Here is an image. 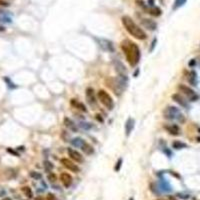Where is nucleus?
<instances>
[{"mask_svg":"<svg viewBox=\"0 0 200 200\" xmlns=\"http://www.w3.org/2000/svg\"><path fill=\"white\" fill-rule=\"evenodd\" d=\"M121 49L123 50L128 63L131 66H135L140 58L139 47L130 40H124L121 43Z\"/></svg>","mask_w":200,"mask_h":200,"instance_id":"f257e3e1","label":"nucleus"},{"mask_svg":"<svg viewBox=\"0 0 200 200\" xmlns=\"http://www.w3.org/2000/svg\"><path fill=\"white\" fill-rule=\"evenodd\" d=\"M121 22L123 24L124 28L126 29L128 33L130 35L134 37V38L138 39V40H144L146 39V33L136 24L133 21L132 18H130L129 16H123L121 18Z\"/></svg>","mask_w":200,"mask_h":200,"instance_id":"f03ea898","label":"nucleus"},{"mask_svg":"<svg viewBox=\"0 0 200 200\" xmlns=\"http://www.w3.org/2000/svg\"><path fill=\"white\" fill-rule=\"evenodd\" d=\"M106 84L116 95H120L127 87V77H109L106 80Z\"/></svg>","mask_w":200,"mask_h":200,"instance_id":"7ed1b4c3","label":"nucleus"},{"mask_svg":"<svg viewBox=\"0 0 200 200\" xmlns=\"http://www.w3.org/2000/svg\"><path fill=\"white\" fill-rule=\"evenodd\" d=\"M163 115L168 120H176L179 123H184L185 117L178 108L174 106H167L163 111Z\"/></svg>","mask_w":200,"mask_h":200,"instance_id":"20e7f679","label":"nucleus"},{"mask_svg":"<svg viewBox=\"0 0 200 200\" xmlns=\"http://www.w3.org/2000/svg\"><path fill=\"white\" fill-rule=\"evenodd\" d=\"M97 97L100 102L102 103L106 108L110 109V110L113 109V107H114V102H113V100H112V97H111L105 90H99L97 93Z\"/></svg>","mask_w":200,"mask_h":200,"instance_id":"39448f33","label":"nucleus"},{"mask_svg":"<svg viewBox=\"0 0 200 200\" xmlns=\"http://www.w3.org/2000/svg\"><path fill=\"white\" fill-rule=\"evenodd\" d=\"M178 89H179L181 92H183V94L186 95V97L190 101H196L198 99V95L195 93L194 90L191 89L188 86L184 85V84H180V85L178 86Z\"/></svg>","mask_w":200,"mask_h":200,"instance_id":"423d86ee","label":"nucleus"},{"mask_svg":"<svg viewBox=\"0 0 200 200\" xmlns=\"http://www.w3.org/2000/svg\"><path fill=\"white\" fill-rule=\"evenodd\" d=\"M113 64H114L115 71H116V73L118 74V76L127 77V70H126V68L123 65V63L120 62L119 60L115 59L114 61H113Z\"/></svg>","mask_w":200,"mask_h":200,"instance_id":"0eeeda50","label":"nucleus"},{"mask_svg":"<svg viewBox=\"0 0 200 200\" xmlns=\"http://www.w3.org/2000/svg\"><path fill=\"white\" fill-rule=\"evenodd\" d=\"M67 153H68V156H70V158L74 160L75 162H78V163L83 162V156H82V154L77 150H75L74 148H71V147L67 148Z\"/></svg>","mask_w":200,"mask_h":200,"instance_id":"6e6552de","label":"nucleus"},{"mask_svg":"<svg viewBox=\"0 0 200 200\" xmlns=\"http://www.w3.org/2000/svg\"><path fill=\"white\" fill-rule=\"evenodd\" d=\"M61 164H62L66 169L70 170V171H72V172H75V173L79 172V170H80L78 166H77L76 164H74V162H72L71 160H69L67 158L61 159Z\"/></svg>","mask_w":200,"mask_h":200,"instance_id":"1a4fd4ad","label":"nucleus"},{"mask_svg":"<svg viewBox=\"0 0 200 200\" xmlns=\"http://www.w3.org/2000/svg\"><path fill=\"white\" fill-rule=\"evenodd\" d=\"M86 100H87V102L89 103L91 106H95L96 105L97 100H96L95 92H94L93 88L88 87L87 89H86Z\"/></svg>","mask_w":200,"mask_h":200,"instance_id":"9d476101","label":"nucleus"},{"mask_svg":"<svg viewBox=\"0 0 200 200\" xmlns=\"http://www.w3.org/2000/svg\"><path fill=\"white\" fill-rule=\"evenodd\" d=\"M99 45L101 46L103 50L105 51H108V52H113L114 51V46H113L112 42L109 41V40H106V39H99Z\"/></svg>","mask_w":200,"mask_h":200,"instance_id":"9b49d317","label":"nucleus"},{"mask_svg":"<svg viewBox=\"0 0 200 200\" xmlns=\"http://www.w3.org/2000/svg\"><path fill=\"white\" fill-rule=\"evenodd\" d=\"M164 129L171 135L177 136L180 134V128L176 124H166L164 125Z\"/></svg>","mask_w":200,"mask_h":200,"instance_id":"f8f14e48","label":"nucleus"},{"mask_svg":"<svg viewBox=\"0 0 200 200\" xmlns=\"http://www.w3.org/2000/svg\"><path fill=\"white\" fill-rule=\"evenodd\" d=\"M60 180H61V182L63 183V185H64L66 188L70 187L71 184H72V182H73L72 176H71L69 173H66V172H63V173H61Z\"/></svg>","mask_w":200,"mask_h":200,"instance_id":"ddd939ff","label":"nucleus"},{"mask_svg":"<svg viewBox=\"0 0 200 200\" xmlns=\"http://www.w3.org/2000/svg\"><path fill=\"white\" fill-rule=\"evenodd\" d=\"M172 100H174L176 103H177V104H179L180 106L184 107V108H188V107H189L187 101L178 93H175V94H173V95H172Z\"/></svg>","mask_w":200,"mask_h":200,"instance_id":"4468645a","label":"nucleus"},{"mask_svg":"<svg viewBox=\"0 0 200 200\" xmlns=\"http://www.w3.org/2000/svg\"><path fill=\"white\" fill-rule=\"evenodd\" d=\"M71 105H72L74 108L78 109V110L82 111V112H86L87 111V109H86V106L83 104L82 102H80V101H78L77 99H71L70 101Z\"/></svg>","mask_w":200,"mask_h":200,"instance_id":"2eb2a0df","label":"nucleus"},{"mask_svg":"<svg viewBox=\"0 0 200 200\" xmlns=\"http://www.w3.org/2000/svg\"><path fill=\"white\" fill-rule=\"evenodd\" d=\"M64 125L66 126L67 128H69L71 131H73V132L78 131V128H77L76 124H75L70 118H68V117H65L64 118Z\"/></svg>","mask_w":200,"mask_h":200,"instance_id":"dca6fc26","label":"nucleus"},{"mask_svg":"<svg viewBox=\"0 0 200 200\" xmlns=\"http://www.w3.org/2000/svg\"><path fill=\"white\" fill-rule=\"evenodd\" d=\"M142 24H143V26L146 27L149 30H155L157 27L156 23L151 19H142Z\"/></svg>","mask_w":200,"mask_h":200,"instance_id":"f3484780","label":"nucleus"},{"mask_svg":"<svg viewBox=\"0 0 200 200\" xmlns=\"http://www.w3.org/2000/svg\"><path fill=\"white\" fill-rule=\"evenodd\" d=\"M85 143H86L85 140L82 139V138H79V137H76V138H73V139H71V144H72V146L77 147V148H82Z\"/></svg>","mask_w":200,"mask_h":200,"instance_id":"a211bd4d","label":"nucleus"},{"mask_svg":"<svg viewBox=\"0 0 200 200\" xmlns=\"http://www.w3.org/2000/svg\"><path fill=\"white\" fill-rule=\"evenodd\" d=\"M134 127V120L132 118H129L126 122V125H125V132H126V136H128L130 133H131L132 129Z\"/></svg>","mask_w":200,"mask_h":200,"instance_id":"6ab92c4d","label":"nucleus"},{"mask_svg":"<svg viewBox=\"0 0 200 200\" xmlns=\"http://www.w3.org/2000/svg\"><path fill=\"white\" fill-rule=\"evenodd\" d=\"M187 79H188V82L191 84V85H196L197 83V74L195 71H190L188 74V77H187Z\"/></svg>","mask_w":200,"mask_h":200,"instance_id":"aec40b11","label":"nucleus"},{"mask_svg":"<svg viewBox=\"0 0 200 200\" xmlns=\"http://www.w3.org/2000/svg\"><path fill=\"white\" fill-rule=\"evenodd\" d=\"M21 190H22V192L24 193L25 196H27L28 198H32L33 197V193H32V190H31V188L29 186H24L21 188Z\"/></svg>","mask_w":200,"mask_h":200,"instance_id":"412c9836","label":"nucleus"},{"mask_svg":"<svg viewBox=\"0 0 200 200\" xmlns=\"http://www.w3.org/2000/svg\"><path fill=\"white\" fill-rule=\"evenodd\" d=\"M82 151H83V152H85L86 154H91V153H93V147L91 146V145H89L88 144L87 142L85 143V144H84V146L82 147Z\"/></svg>","mask_w":200,"mask_h":200,"instance_id":"4be33fe9","label":"nucleus"},{"mask_svg":"<svg viewBox=\"0 0 200 200\" xmlns=\"http://www.w3.org/2000/svg\"><path fill=\"white\" fill-rule=\"evenodd\" d=\"M172 147L175 149H182V148H186L187 145L185 144V143L181 142V141H174V142L172 143Z\"/></svg>","mask_w":200,"mask_h":200,"instance_id":"5701e85b","label":"nucleus"},{"mask_svg":"<svg viewBox=\"0 0 200 200\" xmlns=\"http://www.w3.org/2000/svg\"><path fill=\"white\" fill-rule=\"evenodd\" d=\"M148 12L152 16H155V17H156V16H159L160 14H161V10H160L158 7H152V8H150V9L148 10Z\"/></svg>","mask_w":200,"mask_h":200,"instance_id":"b1692460","label":"nucleus"},{"mask_svg":"<svg viewBox=\"0 0 200 200\" xmlns=\"http://www.w3.org/2000/svg\"><path fill=\"white\" fill-rule=\"evenodd\" d=\"M43 166H44V168H45L46 171H48V172L51 171V170L53 169V167H54L53 164H52L50 161H48V160H45V161L43 162Z\"/></svg>","mask_w":200,"mask_h":200,"instance_id":"393cba45","label":"nucleus"},{"mask_svg":"<svg viewBox=\"0 0 200 200\" xmlns=\"http://www.w3.org/2000/svg\"><path fill=\"white\" fill-rule=\"evenodd\" d=\"M187 0H175L174 1V5H173V9H177V8L181 7L185 4Z\"/></svg>","mask_w":200,"mask_h":200,"instance_id":"a878e982","label":"nucleus"},{"mask_svg":"<svg viewBox=\"0 0 200 200\" xmlns=\"http://www.w3.org/2000/svg\"><path fill=\"white\" fill-rule=\"evenodd\" d=\"M47 179L50 183H55L56 180H57V176H56V174L50 172V173L47 175Z\"/></svg>","mask_w":200,"mask_h":200,"instance_id":"bb28decb","label":"nucleus"},{"mask_svg":"<svg viewBox=\"0 0 200 200\" xmlns=\"http://www.w3.org/2000/svg\"><path fill=\"white\" fill-rule=\"evenodd\" d=\"M79 126H80L81 128H83V129H86V130L90 129V128L92 127L91 124H90V123H87V122H80Z\"/></svg>","mask_w":200,"mask_h":200,"instance_id":"cd10ccee","label":"nucleus"},{"mask_svg":"<svg viewBox=\"0 0 200 200\" xmlns=\"http://www.w3.org/2000/svg\"><path fill=\"white\" fill-rule=\"evenodd\" d=\"M30 176L32 178H34V179H36V180H39V179H41V174L38 173V172H35V171H32V172H30Z\"/></svg>","mask_w":200,"mask_h":200,"instance_id":"c85d7f7f","label":"nucleus"},{"mask_svg":"<svg viewBox=\"0 0 200 200\" xmlns=\"http://www.w3.org/2000/svg\"><path fill=\"white\" fill-rule=\"evenodd\" d=\"M121 165H122V158H119L118 160H117L116 165H115V167H114V170H115V171L118 172L119 170H120V167H121Z\"/></svg>","mask_w":200,"mask_h":200,"instance_id":"c756f323","label":"nucleus"},{"mask_svg":"<svg viewBox=\"0 0 200 200\" xmlns=\"http://www.w3.org/2000/svg\"><path fill=\"white\" fill-rule=\"evenodd\" d=\"M177 197L181 199H188L189 194H185V193H177Z\"/></svg>","mask_w":200,"mask_h":200,"instance_id":"7c9ffc66","label":"nucleus"},{"mask_svg":"<svg viewBox=\"0 0 200 200\" xmlns=\"http://www.w3.org/2000/svg\"><path fill=\"white\" fill-rule=\"evenodd\" d=\"M47 200H57V199H56V196L53 194V193H48Z\"/></svg>","mask_w":200,"mask_h":200,"instance_id":"2f4dec72","label":"nucleus"},{"mask_svg":"<svg viewBox=\"0 0 200 200\" xmlns=\"http://www.w3.org/2000/svg\"><path fill=\"white\" fill-rule=\"evenodd\" d=\"M0 6H9V3L4 0H0Z\"/></svg>","mask_w":200,"mask_h":200,"instance_id":"473e14b6","label":"nucleus"},{"mask_svg":"<svg viewBox=\"0 0 200 200\" xmlns=\"http://www.w3.org/2000/svg\"><path fill=\"white\" fill-rule=\"evenodd\" d=\"M5 80L8 82V86H9V87H12V88H15V87H16V85H12V84H13V83H12L11 81H9V79L5 78Z\"/></svg>","mask_w":200,"mask_h":200,"instance_id":"72a5a7b5","label":"nucleus"},{"mask_svg":"<svg viewBox=\"0 0 200 200\" xmlns=\"http://www.w3.org/2000/svg\"><path fill=\"white\" fill-rule=\"evenodd\" d=\"M155 43H156V40H153V42H152V46H151V48H150V51H152L153 47H154V46H155Z\"/></svg>","mask_w":200,"mask_h":200,"instance_id":"f704fd0d","label":"nucleus"},{"mask_svg":"<svg viewBox=\"0 0 200 200\" xmlns=\"http://www.w3.org/2000/svg\"><path fill=\"white\" fill-rule=\"evenodd\" d=\"M96 119H97V120H99V121H101V122L103 121V120H102V118H101V117H100V115H96Z\"/></svg>","mask_w":200,"mask_h":200,"instance_id":"c9c22d12","label":"nucleus"},{"mask_svg":"<svg viewBox=\"0 0 200 200\" xmlns=\"http://www.w3.org/2000/svg\"><path fill=\"white\" fill-rule=\"evenodd\" d=\"M195 64V60L194 59H192V61H190V63H189V65L190 66H192V65H194Z\"/></svg>","mask_w":200,"mask_h":200,"instance_id":"e433bc0d","label":"nucleus"},{"mask_svg":"<svg viewBox=\"0 0 200 200\" xmlns=\"http://www.w3.org/2000/svg\"><path fill=\"white\" fill-rule=\"evenodd\" d=\"M169 200H177L175 196H169Z\"/></svg>","mask_w":200,"mask_h":200,"instance_id":"4c0bfd02","label":"nucleus"},{"mask_svg":"<svg viewBox=\"0 0 200 200\" xmlns=\"http://www.w3.org/2000/svg\"><path fill=\"white\" fill-rule=\"evenodd\" d=\"M2 200H11V198H9V197H6V198H3Z\"/></svg>","mask_w":200,"mask_h":200,"instance_id":"58836bf2","label":"nucleus"},{"mask_svg":"<svg viewBox=\"0 0 200 200\" xmlns=\"http://www.w3.org/2000/svg\"><path fill=\"white\" fill-rule=\"evenodd\" d=\"M35 200H41V198H40V197H37V198L35 199Z\"/></svg>","mask_w":200,"mask_h":200,"instance_id":"ea45409f","label":"nucleus"},{"mask_svg":"<svg viewBox=\"0 0 200 200\" xmlns=\"http://www.w3.org/2000/svg\"><path fill=\"white\" fill-rule=\"evenodd\" d=\"M129 200H134V199H133V198H130Z\"/></svg>","mask_w":200,"mask_h":200,"instance_id":"a19ab883","label":"nucleus"},{"mask_svg":"<svg viewBox=\"0 0 200 200\" xmlns=\"http://www.w3.org/2000/svg\"><path fill=\"white\" fill-rule=\"evenodd\" d=\"M158 200H163V199H158Z\"/></svg>","mask_w":200,"mask_h":200,"instance_id":"79ce46f5","label":"nucleus"}]
</instances>
